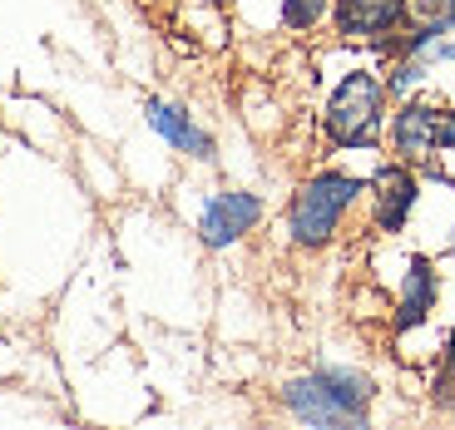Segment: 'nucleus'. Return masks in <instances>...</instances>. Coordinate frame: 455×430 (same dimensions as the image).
<instances>
[{
	"label": "nucleus",
	"instance_id": "nucleus-1",
	"mask_svg": "<svg viewBox=\"0 0 455 430\" xmlns=\"http://www.w3.org/2000/svg\"><path fill=\"white\" fill-rule=\"evenodd\" d=\"M376 386L356 371H312L283 386V406L307 426H352L366 416Z\"/></svg>",
	"mask_w": 455,
	"mask_h": 430
},
{
	"label": "nucleus",
	"instance_id": "nucleus-2",
	"mask_svg": "<svg viewBox=\"0 0 455 430\" xmlns=\"http://www.w3.org/2000/svg\"><path fill=\"white\" fill-rule=\"evenodd\" d=\"M381 119H387V84L352 69L347 80L331 90L327 100V134L337 148H371L381 139Z\"/></svg>",
	"mask_w": 455,
	"mask_h": 430
},
{
	"label": "nucleus",
	"instance_id": "nucleus-3",
	"mask_svg": "<svg viewBox=\"0 0 455 430\" xmlns=\"http://www.w3.org/2000/svg\"><path fill=\"white\" fill-rule=\"evenodd\" d=\"M362 188L366 183L352 179V173H317V179L292 198V208H287L292 243H302V248H327V243L337 238L341 218H347V208L356 203V193Z\"/></svg>",
	"mask_w": 455,
	"mask_h": 430
},
{
	"label": "nucleus",
	"instance_id": "nucleus-4",
	"mask_svg": "<svg viewBox=\"0 0 455 430\" xmlns=\"http://www.w3.org/2000/svg\"><path fill=\"white\" fill-rule=\"evenodd\" d=\"M391 144L406 163H421L431 159L435 148L455 144V114H441L431 104H406L396 114V124H391Z\"/></svg>",
	"mask_w": 455,
	"mask_h": 430
},
{
	"label": "nucleus",
	"instance_id": "nucleus-5",
	"mask_svg": "<svg viewBox=\"0 0 455 430\" xmlns=\"http://www.w3.org/2000/svg\"><path fill=\"white\" fill-rule=\"evenodd\" d=\"M262 218V198L258 193H243V188H228V193H213L198 213V238L208 248H228V243H238L243 233H252Z\"/></svg>",
	"mask_w": 455,
	"mask_h": 430
},
{
	"label": "nucleus",
	"instance_id": "nucleus-6",
	"mask_svg": "<svg viewBox=\"0 0 455 430\" xmlns=\"http://www.w3.org/2000/svg\"><path fill=\"white\" fill-rule=\"evenodd\" d=\"M337 30L347 40H381L387 30L406 25L411 0H337Z\"/></svg>",
	"mask_w": 455,
	"mask_h": 430
},
{
	"label": "nucleus",
	"instance_id": "nucleus-7",
	"mask_svg": "<svg viewBox=\"0 0 455 430\" xmlns=\"http://www.w3.org/2000/svg\"><path fill=\"white\" fill-rule=\"evenodd\" d=\"M371 193H376V227L381 233H401L416 208V179H411L406 163H387V169L371 179Z\"/></svg>",
	"mask_w": 455,
	"mask_h": 430
},
{
	"label": "nucleus",
	"instance_id": "nucleus-8",
	"mask_svg": "<svg viewBox=\"0 0 455 430\" xmlns=\"http://www.w3.org/2000/svg\"><path fill=\"white\" fill-rule=\"evenodd\" d=\"M148 124L159 129L164 139H169L173 148H183V154H194V159H213V139L204 134V129L188 119V114L179 109V104L169 100H148Z\"/></svg>",
	"mask_w": 455,
	"mask_h": 430
},
{
	"label": "nucleus",
	"instance_id": "nucleus-9",
	"mask_svg": "<svg viewBox=\"0 0 455 430\" xmlns=\"http://www.w3.org/2000/svg\"><path fill=\"white\" fill-rule=\"evenodd\" d=\"M435 307V272H431V258H411L406 267V287H401V307H396V331L406 327H421Z\"/></svg>",
	"mask_w": 455,
	"mask_h": 430
},
{
	"label": "nucleus",
	"instance_id": "nucleus-10",
	"mask_svg": "<svg viewBox=\"0 0 455 430\" xmlns=\"http://www.w3.org/2000/svg\"><path fill=\"white\" fill-rule=\"evenodd\" d=\"M431 406L435 410H455V327H451V341H445L441 371H435V381H431Z\"/></svg>",
	"mask_w": 455,
	"mask_h": 430
},
{
	"label": "nucleus",
	"instance_id": "nucleus-11",
	"mask_svg": "<svg viewBox=\"0 0 455 430\" xmlns=\"http://www.w3.org/2000/svg\"><path fill=\"white\" fill-rule=\"evenodd\" d=\"M331 5H337V0H283V20L292 25V30H312Z\"/></svg>",
	"mask_w": 455,
	"mask_h": 430
},
{
	"label": "nucleus",
	"instance_id": "nucleus-12",
	"mask_svg": "<svg viewBox=\"0 0 455 430\" xmlns=\"http://www.w3.org/2000/svg\"><path fill=\"white\" fill-rule=\"evenodd\" d=\"M426 80V65H421V60H401V65H396V75H391V94H406L411 90V84H421Z\"/></svg>",
	"mask_w": 455,
	"mask_h": 430
},
{
	"label": "nucleus",
	"instance_id": "nucleus-13",
	"mask_svg": "<svg viewBox=\"0 0 455 430\" xmlns=\"http://www.w3.org/2000/svg\"><path fill=\"white\" fill-rule=\"evenodd\" d=\"M451 252H455V243H451Z\"/></svg>",
	"mask_w": 455,
	"mask_h": 430
}]
</instances>
